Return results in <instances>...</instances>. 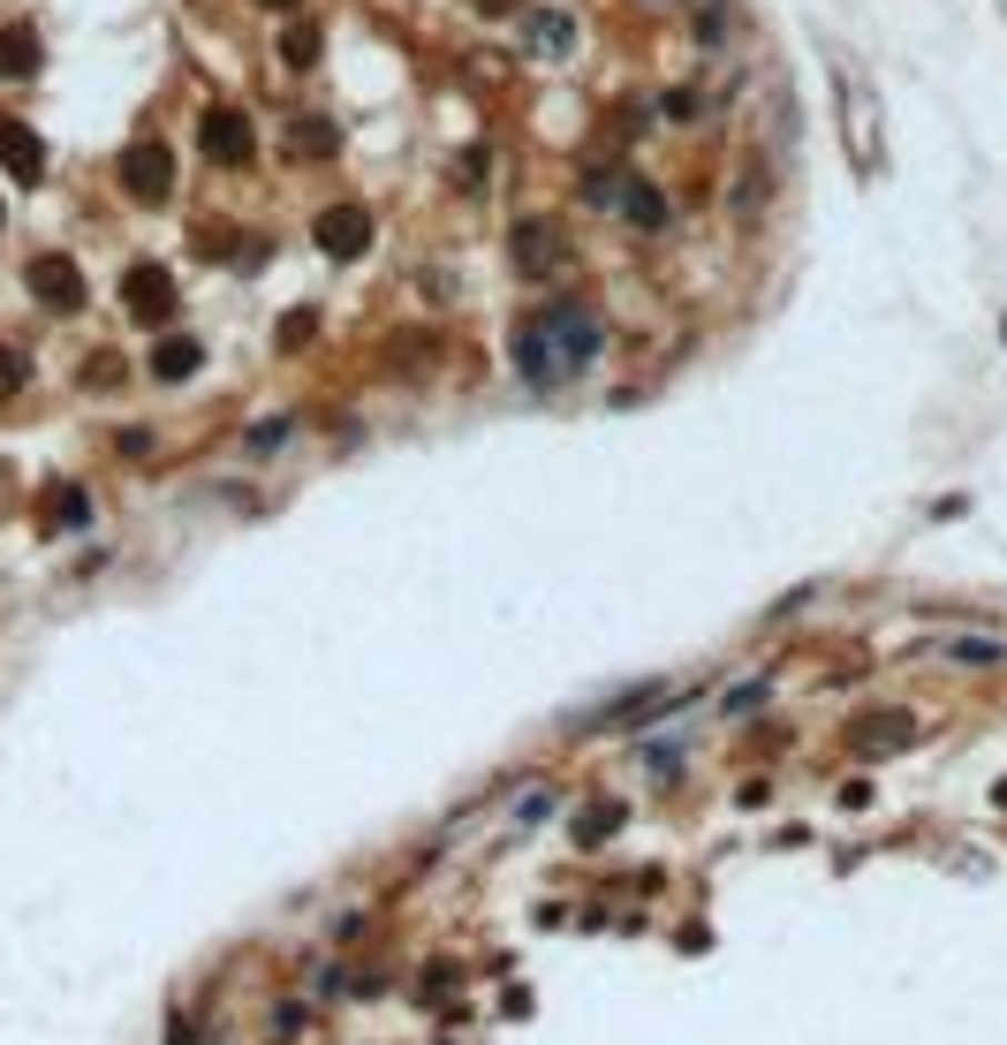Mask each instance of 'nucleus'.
Returning <instances> with one entry per match:
<instances>
[{"instance_id": "1", "label": "nucleus", "mask_w": 1007, "mask_h": 1045, "mask_svg": "<svg viewBox=\"0 0 1007 1045\" xmlns=\"http://www.w3.org/2000/svg\"><path fill=\"white\" fill-rule=\"evenodd\" d=\"M598 349H606V326H598V311H584V303H546V311H531L507 334V356H515V372L531 379V386L576 379L584 364H598Z\"/></svg>"}, {"instance_id": "2", "label": "nucleus", "mask_w": 1007, "mask_h": 1045, "mask_svg": "<svg viewBox=\"0 0 1007 1045\" xmlns=\"http://www.w3.org/2000/svg\"><path fill=\"white\" fill-rule=\"evenodd\" d=\"M515 265H523V281H553V273H568V243H561V228L553 220H515Z\"/></svg>"}, {"instance_id": "3", "label": "nucleus", "mask_w": 1007, "mask_h": 1045, "mask_svg": "<svg viewBox=\"0 0 1007 1045\" xmlns=\"http://www.w3.org/2000/svg\"><path fill=\"white\" fill-rule=\"evenodd\" d=\"M122 190L137 198V205H160V198L174 190L168 144H152V137H144V144H129V152H122Z\"/></svg>"}, {"instance_id": "4", "label": "nucleus", "mask_w": 1007, "mask_h": 1045, "mask_svg": "<svg viewBox=\"0 0 1007 1045\" xmlns=\"http://www.w3.org/2000/svg\"><path fill=\"white\" fill-rule=\"evenodd\" d=\"M122 295H129V319H144V326H168L174 319V281L160 265H129Z\"/></svg>"}, {"instance_id": "5", "label": "nucleus", "mask_w": 1007, "mask_h": 1045, "mask_svg": "<svg viewBox=\"0 0 1007 1045\" xmlns=\"http://www.w3.org/2000/svg\"><path fill=\"white\" fill-rule=\"evenodd\" d=\"M31 295L46 311H84V273L69 258H31Z\"/></svg>"}, {"instance_id": "6", "label": "nucleus", "mask_w": 1007, "mask_h": 1045, "mask_svg": "<svg viewBox=\"0 0 1007 1045\" xmlns=\"http://www.w3.org/2000/svg\"><path fill=\"white\" fill-rule=\"evenodd\" d=\"M205 152H212V160H228V168H251V152H258L251 122H243L235 107H212V114H205Z\"/></svg>"}, {"instance_id": "7", "label": "nucleus", "mask_w": 1007, "mask_h": 1045, "mask_svg": "<svg viewBox=\"0 0 1007 1045\" xmlns=\"http://www.w3.org/2000/svg\"><path fill=\"white\" fill-rule=\"evenodd\" d=\"M364 243H372V212H364V205L319 212V251H326V258H356Z\"/></svg>"}, {"instance_id": "8", "label": "nucleus", "mask_w": 1007, "mask_h": 1045, "mask_svg": "<svg viewBox=\"0 0 1007 1045\" xmlns=\"http://www.w3.org/2000/svg\"><path fill=\"white\" fill-rule=\"evenodd\" d=\"M523 46H531L538 61H568V46H576V23H568L561 8H531V16H523Z\"/></svg>"}, {"instance_id": "9", "label": "nucleus", "mask_w": 1007, "mask_h": 1045, "mask_svg": "<svg viewBox=\"0 0 1007 1045\" xmlns=\"http://www.w3.org/2000/svg\"><path fill=\"white\" fill-rule=\"evenodd\" d=\"M932 660H947V667H1007V644H1000V636H969V629H947V636L932 644Z\"/></svg>"}, {"instance_id": "10", "label": "nucleus", "mask_w": 1007, "mask_h": 1045, "mask_svg": "<svg viewBox=\"0 0 1007 1045\" xmlns=\"http://www.w3.org/2000/svg\"><path fill=\"white\" fill-rule=\"evenodd\" d=\"M0 168L16 174V182H39L46 174V144L23 122H0Z\"/></svg>"}, {"instance_id": "11", "label": "nucleus", "mask_w": 1007, "mask_h": 1045, "mask_svg": "<svg viewBox=\"0 0 1007 1045\" xmlns=\"http://www.w3.org/2000/svg\"><path fill=\"white\" fill-rule=\"evenodd\" d=\"M289 152H295V160H334V152H341V129L319 122V114H295V122H289Z\"/></svg>"}, {"instance_id": "12", "label": "nucleus", "mask_w": 1007, "mask_h": 1045, "mask_svg": "<svg viewBox=\"0 0 1007 1045\" xmlns=\"http://www.w3.org/2000/svg\"><path fill=\"white\" fill-rule=\"evenodd\" d=\"M198 364H205V349H198V341H160V349H152V372H160V379H190Z\"/></svg>"}, {"instance_id": "13", "label": "nucleus", "mask_w": 1007, "mask_h": 1045, "mask_svg": "<svg viewBox=\"0 0 1007 1045\" xmlns=\"http://www.w3.org/2000/svg\"><path fill=\"white\" fill-rule=\"evenodd\" d=\"M622 212H630L636 228H667V198H659L652 182H636V190H622Z\"/></svg>"}, {"instance_id": "14", "label": "nucleus", "mask_w": 1007, "mask_h": 1045, "mask_svg": "<svg viewBox=\"0 0 1007 1045\" xmlns=\"http://www.w3.org/2000/svg\"><path fill=\"white\" fill-rule=\"evenodd\" d=\"M31 69H39V39L31 31H8L0 39V77H31Z\"/></svg>"}, {"instance_id": "15", "label": "nucleus", "mask_w": 1007, "mask_h": 1045, "mask_svg": "<svg viewBox=\"0 0 1007 1045\" xmlns=\"http://www.w3.org/2000/svg\"><path fill=\"white\" fill-rule=\"evenodd\" d=\"M281 53H289V69H319V23H289Z\"/></svg>"}, {"instance_id": "16", "label": "nucleus", "mask_w": 1007, "mask_h": 1045, "mask_svg": "<svg viewBox=\"0 0 1007 1045\" xmlns=\"http://www.w3.org/2000/svg\"><path fill=\"white\" fill-rule=\"evenodd\" d=\"M894 751V743H909V712H886V720H864V751Z\"/></svg>"}, {"instance_id": "17", "label": "nucleus", "mask_w": 1007, "mask_h": 1045, "mask_svg": "<svg viewBox=\"0 0 1007 1045\" xmlns=\"http://www.w3.org/2000/svg\"><path fill=\"white\" fill-rule=\"evenodd\" d=\"M614 826H622V811H614V803H598L591 818H576V841H598V834H614Z\"/></svg>"}, {"instance_id": "18", "label": "nucleus", "mask_w": 1007, "mask_h": 1045, "mask_svg": "<svg viewBox=\"0 0 1007 1045\" xmlns=\"http://www.w3.org/2000/svg\"><path fill=\"white\" fill-rule=\"evenodd\" d=\"M16 386H23V356H16V349H0V402H8Z\"/></svg>"}, {"instance_id": "19", "label": "nucleus", "mask_w": 1007, "mask_h": 1045, "mask_svg": "<svg viewBox=\"0 0 1007 1045\" xmlns=\"http://www.w3.org/2000/svg\"><path fill=\"white\" fill-rule=\"evenodd\" d=\"M311 334H319V311H295L289 326H281V341H289V349H295V341H311Z\"/></svg>"}, {"instance_id": "20", "label": "nucleus", "mask_w": 1007, "mask_h": 1045, "mask_svg": "<svg viewBox=\"0 0 1007 1045\" xmlns=\"http://www.w3.org/2000/svg\"><path fill=\"white\" fill-rule=\"evenodd\" d=\"M281 440H289V418H265V424L251 432V448H281Z\"/></svg>"}, {"instance_id": "21", "label": "nucleus", "mask_w": 1007, "mask_h": 1045, "mask_svg": "<svg viewBox=\"0 0 1007 1045\" xmlns=\"http://www.w3.org/2000/svg\"><path fill=\"white\" fill-rule=\"evenodd\" d=\"M751 705H765V682H743V690L727 697V712H751Z\"/></svg>"}, {"instance_id": "22", "label": "nucleus", "mask_w": 1007, "mask_h": 1045, "mask_svg": "<svg viewBox=\"0 0 1007 1045\" xmlns=\"http://www.w3.org/2000/svg\"><path fill=\"white\" fill-rule=\"evenodd\" d=\"M258 8H273V16H295V8H303V0H258Z\"/></svg>"}, {"instance_id": "23", "label": "nucleus", "mask_w": 1007, "mask_h": 1045, "mask_svg": "<svg viewBox=\"0 0 1007 1045\" xmlns=\"http://www.w3.org/2000/svg\"><path fill=\"white\" fill-rule=\"evenodd\" d=\"M477 8H485V16H501V8H515V0H477Z\"/></svg>"}, {"instance_id": "24", "label": "nucleus", "mask_w": 1007, "mask_h": 1045, "mask_svg": "<svg viewBox=\"0 0 1007 1045\" xmlns=\"http://www.w3.org/2000/svg\"><path fill=\"white\" fill-rule=\"evenodd\" d=\"M1000 334H1007V319H1000Z\"/></svg>"}]
</instances>
